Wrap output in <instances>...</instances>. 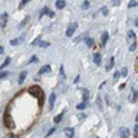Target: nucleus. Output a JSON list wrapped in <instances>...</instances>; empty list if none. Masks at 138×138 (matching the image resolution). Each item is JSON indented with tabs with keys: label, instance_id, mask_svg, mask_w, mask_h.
I'll use <instances>...</instances> for the list:
<instances>
[{
	"label": "nucleus",
	"instance_id": "obj_1",
	"mask_svg": "<svg viewBox=\"0 0 138 138\" xmlns=\"http://www.w3.org/2000/svg\"><path fill=\"white\" fill-rule=\"evenodd\" d=\"M29 91H30V94H33V95H37V97H39L40 105H42V104H43V93H42V90H40L39 87H30Z\"/></svg>",
	"mask_w": 138,
	"mask_h": 138
},
{
	"label": "nucleus",
	"instance_id": "obj_2",
	"mask_svg": "<svg viewBox=\"0 0 138 138\" xmlns=\"http://www.w3.org/2000/svg\"><path fill=\"white\" fill-rule=\"evenodd\" d=\"M77 29V22H72V24H69V26L66 28V36L70 37L75 33V30Z\"/></svg>",
	"mask_w": 138,
	"mask_h": 138
},
{
	"label": "nucleus",
	"instance_id": "obj_3",
	"mask_svg": "<svg viewBox=\"0 0 138 138\" xmlns=\"http://www.w3.org/2000/svg\"><path fill=\"white\" fill-rule=\"evenodd\" d=\"M4 124H6L8 129L14 127V122L11 120V116H10V113H6V115H4Z\"/></svg>",
	"mask_w": 138,
	"mask_h": 138
},
{
	"label": "nucleus",
	"instance_id": "obj_4",
	"mask_svg": "<svg viewBox=\"0 0 138 138\" xmlns=\"http://www.w3.org/2000/svg\"><path fill=\"white\" fill-rule=\"evenodd\" d=\"M24 40H25V36H19V37H17V39L10 40V44H11V46H18V44H21Z\"/></svg>",
	"mask_w": 138,
	"mask_h": 138
},
{
	"label": "nucleus",
	"instance_id": "obj_5",
	"mask_svg": "<svg viewBox=\"0 0 138 138\" xmlns=\"http://www.w3.org/2000/svg\"><path fill=\"white\" fill-rule=\"evenodd\" d=\"M55 93H51L50 94V98H48V108L50 109H53L54 108V104H55Z\"/></svg>",
	"mask_w": 138,
	"mask_h": 138
},
{
	"label": "nucleus",
	"instance_id": "obj_6",
	"mask_svg": "<svg viewBox=\"0 0 138 138\" xmlns=\"http://www.w3.org/2000/svg\"><path fill=\"white\" fill-rule=\"evenodd\" d=\"M64 134H65L68 138H73V135H75V130H73L72 127H66V129L64 130Z\"/></svg>",
	"mask_w": 138,
	"mask_h": 138
},
{
	"label": "nucleus",
	"instance_id": "obj_7",
	"mask_svg": "<svg viewBox=\"0 0 138 138\" xmlns=\"http://www.w3.org/2000/svg\"><path fill=\"white\" fill-rule=\"evenodd\" d=\"M137 98H138V91L135 90V88H133L131 94H130V97H129V101L130 102H135V101H137Z\"/></svg>",
	"mask_w": 138,
	"mask_h": 138
},
{
	"label": "nucleus",
	"instance_id": "obj_8",
	"mask_svg": "<svg viewBox=\"0 0 138 138\" xmlns=\"http://www.w3.org/2000/svg\"><path fill=\"white\" fill-rule=\"evenodd\" d=\"M129 134H130V131H129L127 127H122V129H120V135H122V138H129Z\"/></svg>",
	"mask_w": 138,
	"mask_h": 138
},
{
	"label": "nucleus",
	"instance_id": "obj_9",
	"mask_svg": "<svg viewBox=\"0 0 138 138\" xmlns=\"http://www.w3.org/2000/svg\"><path fill=\"white\" fill-rule=\"evenodd\" d=\"M50 70H51V66H50V65H44V66H42V68H40L39 75H44V73H48Z\"/></svg>",
	"mask_w": 138,
	"mask_h": 138
},
{
	"label": "nucleus",
	"instance_id": "obj_10",
	"mask_svg": "<svg viewBox=\"0 0 138 138\" xmlns=\"http://www.w3.org/2000/svg\"><path fill=\"white\" fill-rule=\"evenodd\" d=\"M65 6H66V1H65V0H57V1H55V7H57L58 10L64 8Z\"/></svg>",
	"mask_w": 138,
	"mask_h": 138
},
{
	"label": "nucleus",
	"instance_id": "obj_11",
	"mask_svg": "<svg viewBox=\"0 0 138 138\" xmlns=\"http://www.w3.org/2000/svg\"><path fill=\"white\" fill-rule=\"evenodd\" d=\"M7 19H8V14H7V12H3V15H1V28H6Z\"/></svg>",
	"mask_w": 138,
	"mask_h": 138
},
{
	"label": "nucleus",
	"instance_id": "obj_12",
	"mask_svg": "<svg viewBox=\"0 0 138 138\" xmlns=\"http://www.w3.org/2000/svg\"><path fill=\"white\" fill-rule=\"evenodd\" d=\"M25 77H26V70H22V72L19 73V76H18V83L22 84L24 80H25Z\"/></svg>",
	"mask_w": 138,
	"mask_h": 138
},
{
	"label": "nucleus",
	"instance_id": "obj_13",
	"mask_svg": "<svg viewBox=\"0 0 138 138\" xmlns=\"http://www.w3.org/2000/svg\"><path fill=\"white\" fill-rule=\"evenodd\" d=\"M127 39H129V42H133L134 43L135 42V33H134V30H129V33H127Z\"/></svg>",
	"mask_w": 138,
	"mask_h": 138
},
{
	"label": "nucleus",
	"instance_id": "obj_14",
	"mask_svg": "<svg viewBox=\"0 0 138 138\" xmlns=\"http://www.w3.org/2000/svg\"><path fill=\"white\" fill-rule=\"evenodd\" d=\"M108 37H109V33H108V32H104V33H102V37H101L102 46L106 44V42H108Z\"/></svg>",
	"mask_w": 138,
	"mask_h": 138
},
{
	"label": "nucleus",
	"instance_id": "obj_15",
	"mask_svg": "<svg viewBox=\"0 0 138 138\" xmlns=\"http://www.w3.org/2000/svg\"><path fill=\"white\" fill-rule=\"evenodd\" d=\"M93 60H94V64H95V65H99V64H101V55H99L98 53H95Z\"/></svg>",
	"mask_w": 138,
	"mask_h": 138
},
{
	"label": "nucleus",
	"instance_id": "obj_16",
	"mask_svg": "<svg viewBox=\"0 0 138 138\" xmlns=\"http://www.w3.org/2000/svg\"><path fill=\"white\" fill-rule=\"evenodd\" d=\"M113 65H115V58L112 57L111 60H109V64L106 65V70H111V69H112V66H113Z\"/></svg>",
	"mask_w": 138,
	"mask_h": 138
},
{
	"label": "nucleus",
	"instance_id": "obj_17",
	"mask_svg": "<svg viewBox=\"0 0 138 138\" xmlns=\"http://www.w3.org/2000/svg\"><path fill=\"white\" fill-rule=\"evenodd\" d=\"M88 95H90V93H88V90H83V102H87V99H88Z\"/></svg>",
	"mask_w": 138,
	"mask_h": 138
},
{
	"label": "nucleus",
	"instance_id": "obj_18",
	"mask_svg": "<svg viewBox=\"0 0 138 138\" xmlns=\"http://www.w3.org/2000/svg\"><path fill=\"white\" fill-rule=\"evenodd\" d=\"M64 113H65V112H62L61 115H58V116L54 117V123H60L61 120H62V117H64Z\"/></svg>",
	"mask_w": 138,
	"mask_h": 138
},
{
	"label": "nucleus",
	"instance_id": "obj_19",
	"mask_svg": "<svg viewBox=\"0 0 138 138\" xmlns=\"http://www.w3.org/2000/svg\"><path fill=\"white\" fill-rule=\"evenodd\" d=\"M76 108H77L79 111H81V109H86V108H87V102H81V104H79Z\"/></svg>",
	"mask_w": 138,
	"mask_h": 138
},
{
	"label": "nucleus",
	"instance_id": "obj_20",
	"mask_svg": "<svg viewBox=\"0 0 138 138\" xmlns=\"http://www.w3.org/2000/svg\"><path fill=\"white\" fill-rule=\"evenodd\" d=\"M86 44H87L88 47H93V44H94V40H93V39H90V37H86Z\"/></svg>",
	"mask_w": 138,
	"mask_h": 138
},
{
	"label": "nucleus",
	"instance_id": "obj_21",
	"mask_svg": "<svg viewBox=\"0 0 138 138\" xmlns=\"http://www.w3.org/2000/svg\"><path fill=\"white\" fill-rule=\"evenodd\" d=\"M47 12H48V14H50V8H48V7H44V8H43L42 10V14H40V17H43V15H46V14H47Z\"/></svg>",
	"mask_w": 138,
	"mask_h": 138
},
{
	"label": "nucleus",
	"instance_id": "obj_22",
	"mask_svg": "<svg viewBox=\"0 0 138 138\" xmlns=\"http://www.w3.org/2000/svg\"><path fill=\"white\" fill-rule=\"evenodd\" d=\"M48 46H50L48 42H40L39 43V47H42V48H46V47H48Z\"/></svg>",
	"mask_w": 138,
	"mask_h": 138
},
{
	"label": "nucleus",
	"instance_id": "obj_23",
	"mask_svg": "<svg viewBox=\"0 0 138 138\" xmlns=\"http://www.w3.org/2000/svg\"><path fill=\"white\" fill-rule=\"evenodd\" d=\"M138 6V3L135 1V0H131V1H129V7L130 8H133V7H137Z\"/></svg>",
	"mask_w": 138,
	"mask_h": 138
},
{
	"label": "nucleus",
	"instance_id": "obj_24",
	"mask_svg": "<svg viewBox=\"0 0 138 138\" xmlns=\"http://www.w3.org/2000/svg\"><path fill=\"white\" fill-rule=\"evenodd\" d=\"M39 43H40V36L39 37H36V39H35V40H33V42H32V47H35V46H39Z\"/></svg>",
	"mask_w": 138,
	"mask_h": 138
},
{
	"label": "nucleus",
	"instance_id": "obj_25",
	"mask_svg": "<svg viewBox=\"0 0 138 138\" xmlns=\"http://www.w3.org/2000/svg\"><path fill=\"white\" fill-rule=\"evenodd\" d=\"M120 75L123 76V77H126V76H127V68H122V70H120Z\"/></svg>",
	"mask_w": 138,
	"mask_h": 138
},
{
	"label": "nucleus",
	"instance_id": "obj_26",
	"mask_svg": "<svg viewBox=\"0 0 138 138\" xmlns=\"http://www.w3.org/2000/svg\"><path fill=\"white\" fill-rule=\"evenodd\" d=\"M10 61H11V60H10V58H7V60L4 61L3 64H1V69H4V68H6V66L8 65V64H10Z\"/></svg>",
	"mask_w": 138,
	"mask_h": 138
},
{
	"label": "nucleus",
	"instance_id": "obj_27",
	"mask_svg": "<svg viewBox=\"0 0 138 138\" xmlns=\"http://www.w3.org/2000/svg\"><path fill=\"white\" fill-rule=\"evenodd\" d=\"M28 3H29V0H22L21 3H19V8H22V7H25Z\"/></svg>",
	"mask_w": 138,
	"mask_h": 138
},
{
	"label": "nucleus",
	"instance_id": "obj_28",
	"mask_svg": "<svg viewBox=\"0 0 138 138\" xmlns=\"http://www.w3.org/2000/svg\"><path fill=\"white\" fill-rule=\"evenodd\" d=\"M101 12H102V15H108V7L104 6V7L101 8Z\"/></svg>",
	"mask_w": 138,
	"mask_h": 138
},
{
	"label": "nucleus",
	"instance_id": "obj_29",
	"mask_svg": "<svg viewBox=\"0 0 138 138\" xmlns=\"http://www.w3.org/2000/svg\"><path fill=\"white\" fill-rule=\"evenodd\" d=\"M36 61H37V57L36 55H33V57H30V60L28 61V64H33V62H36Z\"/></svg>",
	"mask_w": 138,
	"mask_h": 138
},
{
	"label": "nucleus",
	"instance_id": "obj_30",
	"mask_svg": "<svg viewBox=\"0 0 138 138\" xmlns=\"http://www.w3.org/2000/svg\"><path fill=\"white\" fill-rule=\"evenodd\" d=\"M81 7H83V8H88V7H90V1H87V0H86V1H83Z\"/></svg>",
	"mask_w": 138,
	"mask_h": 138
},
{
	"label": "nucleus",
	"instance_id": "obj_31",
	"mask_svg": "<svg viewBox=\"0 0 138 138\" xmlns=\"http://www.w3.org/2000/svg\"><path fill=\"white\" fill-rule=\"evenodd\" d=\"M28 21H29V17H26V18H25L24 21L21 22V25H19V28H24V26H25V24H26Z\"/></svg>",
	"mask_w": 138,
	"mask_h": 138
},
{
	"label": "nucleus",
	"instance_id": "obj_32",
	"mask_svg": "<svg viewBox=\"0 0 138 138\" xmlns=\"http://www.w3.org/2000/svg\"><path fill=\"white\" fill-rule=\"evenodd\" d=\"M135 47H137V42L131 43V46H130V51H134V50H135Z\"/></svg>",
	"mask_w": 138,
	"mask_h": 138
},
{
	"label": "nucleus",
	"instance_id": "obj_33",
	"mask_svg": "<svg viewBox=\"0 0 138 138\" xmlns=\"http://www.w3.org/2000/svg\"><path fill=\"white\" fill-rule=\"evenodd\" d=\"M60 73H61V77L65 79V73H64V66L62 65H61V68H60Z\"/></svg>",
	"mask_w": 138,
	"mask_h": 138
},
{
	"label": "nucleus",
	"instance_id": "obj_34",
	"mask_svg": "<svg viewBox=\"0 0 138 138\" xmlns=\"http://www.w3.org/2000/svg\"><path fill=\"white\" fill-rule=\"evenodd\" d=\"M54 131H55V127H53V129H50V130H48V133H47V137H50V135L53 134V133H54Z\"/></svg>",
	"mask_w": 138,
	"mask_h": 138
},
{
	"label": "nucleus",
	"instance_id": "obj_35",
	"mask_svg": "<svg viewBox=\"0 0 138 138\" xmlns=\"http://www.w3.org/2000/svg\"><path fill=\"white\" fill-rule=\"evenodd\" d=\"M119 76H120V73H119V72H116V73H115V75H113V81H116L117 79H119Z\"/></svg>",
	"mask_w": 138,
	"mask_h": 138
},
{
	"label": "nucleus",
	"instance_id": "obj_36",
	"mask_svg": "<svg viewBox=\"0 0 138 138\" xmlns=\"http://www.w3.org/2000/svg\"><path fill=\"white\" fill-rule=\"evenodd\" d=\"M4 138H18L17 135H14V134H8V135H6Z\"/></svg>",
	"mask_w": 138,
	"mask_h": 138
},
{
	"label": "nucleus",
	"instance_id": "obj_37",
	"mask_svg": "<svg viewBox=\"0 0 138 138\" xmlns=\"http://www.w3.org/2000/svg\"><path fill=\"white\" fill-rule=\"evenodd\" d=\"M6 76H7V72H1V75H0V77L3 79V77H6Z\"/></svg>",
	"mask_w": 138,
	"mask_h": 138
},
{
	"label": "nucleus",
	"instance_id": "obj_38",
	"mask_svg": "<svg viewBox=\"0 0 138 138\" xmlns=\"http://www.w3.org/2000/svg\"><path fill=\"white\" fill-rule=\"evenodd\" d=\"M0 53H1V54L4 53V47H3V46H0Z\"/></svg>",
	"mask_w": 138,
	"mask_h": 138
},
{
	"label": "nucleus",
	"instance_id": "obj_39",
	"mask_svg": "<svg viewBox=\"0 0 138 138\" xmlns=\"http://www.w3.org/2000/svg\"><path fill=\"white\" fill-rule=\"evenodd\" d=\"M113 4H115V6H119L120 1H119V0H116V1H113Z\"/></svg>",
	"mask_w": 138,
	"mask_h": 138
},
{
	"label": "nucleus",
	"instance_id": "obj_40",
	"mask_svg": "<svg viewBox=\"0 0 138 138\" xmlns=\"http://www.w3.org/2000/svg\"><path fill=\"white\" fill-rule=\"evenodd\" d=\"M79 80H80V76H77V77L75 79V83H79Z\"/></svg>",
	"mask_w": 138,
	"mask_h": 138
},
{
	"label": "nucleus",
	"instance_id": "obj_41",
	"mask_svg": "<svg viewBox=\"0 0 138 138\" xmlns=\"http://www.w3.org/2000/svg\"><path fill=\"white\" fill-rule=\"evenodd\" d=\"M135 135L138 137V126H135Z\"/></svg>",
	"mask_w": 138,
	"mask_h": 138
},
{
	"label": "nucleus",
	"instance_id": "obj_42",
	"mask_svg": "<svg viewBox=\"0 0 138 138\" xmlns=\"http://www.w3.org/2000/svg\"><path fill=\"white\" fill-rule=\"evenodd\" d=\"M135 26H138V18L135 19Z\"/></svg>",
	"mask_w": 138,
	"mask_h": 138
},
{
	"label": "nucleus",
	"instance_id": "obj_43",
	"mask_svg": "<svg viewBox=\"0 0 138 138\" xmlns=\"http://www.w3.org/2000/svg\"><path fill=\"white\" fill-rule=\"evenodd\" d=\"M135 122H138V113H137V116H135Z\"/></svg>",
	"mask_w": 138,
	"mask_h": 138
}]
</instances>
